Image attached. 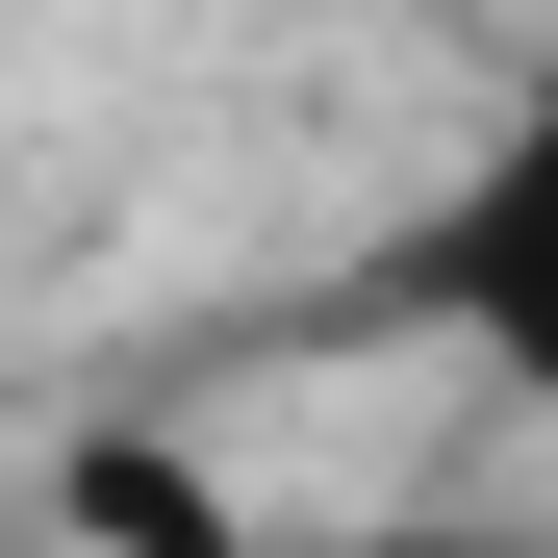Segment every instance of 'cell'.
<instances>
[{
  "instance_id": "obj_1",
  "label": "cell",
  "mask_w": 558,
  "mask_h": 558,
  "mask_svg": "<svg viewBox=\"0 0 558 558\" xmlns=\"http://www.w3.org/2000/svg\"><path fill=\"white\" fill-rule=\"evenodd\" d=\"M432 305L483 330V355H533V381H558V102H533L483 178H457V229H432Z\"/></svg>"
},
{
  "instance_id": "obj_2",
  "label": "cell",
  "mask_w": 558,
  "mask_h": 558,
  "mask_svg": "<svg viewBox=\"0 0 558 558\" xmlns=\"http://www.w3.org/2000/svg\"><path fill=\"white\" fill-rule=\"evenodd\" d=\"M26 558H229V508L178 483V457H76V483H51V533H26Z\"/></svg>"
}]
</instances>
